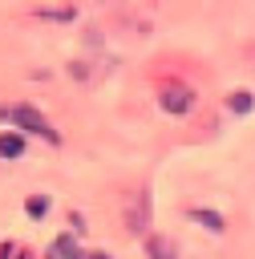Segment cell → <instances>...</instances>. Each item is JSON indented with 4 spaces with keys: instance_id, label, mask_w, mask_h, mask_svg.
I'll return each instance as SVG.
<instances>
[{
    "instance_id": "obj_5",
    "label": "cell",
    "mask_w": 255,
    "mask_h": 259,
    "mask_svg": "<svg viewBox=\"0 0 255 259\" xmlns=\"http://www.w3.org/2000/svg\"><path fill=\"white\" fill-rule=\"evenodd\" d=\"M24 154V138L20 134H0V158H16Z\"/></svg>"
},
{
    "instance_id": "obj_6",
    "label": "cell",
    "mask_w": 255,
    "mask_h": 259,
    "mask_svg": "<svg viewBox=\"0 0 255 259\" xmlns=\"http://www.w3.org/2000/svg\"><path fill=\"white\" fill-rule=\"evenodd\" d=\"M146 251H150L154 259H174V243H170V239H154V235H150V239H146Z\"/></svg>"
},
{
    "instance_id": "obj_7",
    "label": "cell",
    "mask_w": 255,
    "mask_h": 259,
    "mask_svg": "<svg viewBox=\"0 0 255 259\" xmlns=\"http://www.w3.org/2000/svg\"><path fill=\"white\" fill-rule=\"evenodd\" d=\"M231 109H235V113L251 109V93H231Z\"/></svg>"
},
{
    "instance_id": "obj_10",
    "label": "cell",
    "mask_w": 255,
    "mask_h": 259,
    "mask_svg": "<svg viewBox=\"0 0 255 259\" xmlns=\"http://www.w3.org/2000/svg\"><path fill=\"white\" fill-rule=\"evenodd\" d=\"M81 259H109V255H101V251H93V255H81Z\"/></svg>"
},
{
    "instance_id": "obj_8",
    "label": "cell",
    "mask_w": 255,
    "mask_h": 259,
    "mask_svg": "<svg viewBox=\"0 0 255 259\" xmlns=\"http://www.w3.org/2000/svg\"><path fill=\"white\" fill-rule=\"evenodd\" d=\"M194 219H202V223H206V227H215V231L223 227V219H219V214H206V210H194Z\"/></svg>"
},
{
    "instance_id": "obj_9",
    "label": "cell",
    "mask_w": 255,
    "mask_h": 259,
    "mask_svg": "<svg viewBox=\"0 0 255 259\" xmlns=\"http://www.w3.org/2000/svg\"><path fill=\"white\" fill-rule=\"evenodd\" d=\"M28 214H45V198H40V194L28 198Z\"/></svg>"
},
{
    "instance_id": "obj_2",
    "label": "cell",
    "mask_w": 255,
    "mask_h": 259,
    "mask_svg": "<svg viewBox=\"0 0 255 259\" xmlns=\"http://www.w3.org/2000/svg\"><path fill=\"white\" fill-rule=\"evenodd\" d=\"M190 105H194V89H190V85H178V81H166V85H162V109L186 113Z\"/></svg>"
},
{
    "instance_id": "obj_1",
    "label": "cell",
    "mask_w": 255,
    "mask_h": 259,
    "mask_svg": "<svg viewBox=\"0 0 255 259\" xmlns=\"http://www.w3.org/2000/svg\"><path fill=\"white\" fill-rule=\"evenodd\" d=\"M12 121L20 125V134H36V138H45V142H57V130H53L32 105H16V109H12Z\"/></svg>"
},
{
    "instance_id": "obj_3",
    "label": "cell",
    "mask_w": 255,
    "mask_h": 259,
    "mask_svg": "<svg viewBox=\"0 0 255 259\" xmlns=\"http://www.w3.org/2000/svg\"><path fill=\"white\" fill-rule=\"evenodd\" d=\"M125 227H130L134 235H146V227H150V198H146V190H138V194L130 198V206H125Z\"/></svg>"
},
{
    "instance_id": "obj_4",
    "label": "cell",
    "mask_w": 255,
    "mask_h": 259,
    "mask_svg": "<svg viewBox=\"0 0 255 259\" xmlns=\"http://www.w3.org/2000/svg\"><path fill=\"white\" fill-rule=\"evenodd\" d=\"M49 259H81V255H77V243H73V235H61V239L49 247Z\"/></svg>"
}]
</instances>
